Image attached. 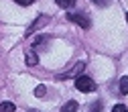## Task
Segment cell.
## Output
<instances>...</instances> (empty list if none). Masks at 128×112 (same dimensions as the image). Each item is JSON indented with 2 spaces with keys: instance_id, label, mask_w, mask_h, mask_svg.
I'll return each instance as SVG.
<instances>
[{
  "instance_id": "5",
  "label": "cell",
  "mask_w": 128,
  "mask_h": 112,
  "mask_svg": "<svg viewBox=\"0 0 128 112\" xmlns=\"http://www.w3.org/2000/svg\"><path fill=\"white\" fill-rule=\"evenodd\" d=\"M77 108H79V104L75 100H69V102H65V106L61 108V112H77Z\"/></svg>"
},
{
  "instance_id": "7",
  "label": "cell",
  "mask_w": 128,
  "mask_h": 112,
  "mask_svg": "<svg viewBox=\"0 0 128 112\" xmlns=\"http://www.w3.org/2000/svg\"><path fill=\"white\" fill-rule=\"evenodd\" d=\"M24 59H26V65H37V63H39V57H37L33 51H28Z\"/></svg>"
},
{
  "instance_id": "6",
  "label": "cell",
  "mask_w": 128,
  "mask_h": 112,
  "mask_svg": "<svg viewBox=\"0 0 128 112\" xmlns=\"http://www.w3.org/2000/svg\"><path fill=\"white\" fill-rule=\"evenodd\" d=\"M14 110H16V106L12 102H0V112H14Z\"/></svg>"
},
{
  "instance_id": "1",
  "label": "cell",
  "mask_w": 128,
  "mask_h": 112,
  "mask_svg": "<svg viewBox=\"0 0 128 112\" xmlns=\"http://www.w3.org/2000/svg\"><path fill=\"white\" fill-rule=\"evenodd\" d=\"M75 88L79 92H94L96 90V82L92 77H88V75H79V77H75Z\"/></svg>"
},
{
  "instance_id": "10",
  "label": "cell",
  "mask_w": 128,
  "mask_h": 112,
  "mask_svg": "<svg viewBox=\"0 0 128 112\" xmlns=\"http://www.w3.org/2000/svg\"><path fill=\"white\" fill-rule=\"evenodd\" d=\"M90 112H102V102H94L90 106Z\"/></svg>"
},
{
  "instance_id": "15",
  "label": "cell",
  "mask_w": 128,
  "mask_h": 112,
  "mask_svg": "<svg viewBox=\"0 0 128 112\" xmlns=\"http://www.w3.org/2000/svg\"><path fill=\"white\" fill-rule=\"evenodd\" d=\"M126 21H128V12H126Z\"/></svg>"
},
{
  "instance_id": "12",
  "label": "cell",
  "mask_w": 128,
  "mask_h": 112,
  "mask_svg": "<svg viewBox=\"0 0 128 112\" xmlns=\"http://www.w3.org/2000/svg\"><path fill=\"white\" fill-rule=\"evenodd\" d=\"M16 4H20V6H28V4H33L35 0H14Z\"/></svg>"
},
{
  "instance_id": "2",
  "label": "cell",
  "mask_w": 128,
  "mask_h": 112,
  "mask_svg": "<svg viewBox=\"0 0 128 112\" xmlns=\"http://www.w3.org/2000/svg\"><path fill=\"white\" fill-rule=\"evenodd\" d=\"M69 21L75 23V25H79V27H84V29H90V27H92V21L86 17V14H79V12L69 14Z\"/></svg>"
},
{
  "instance_id": "3",
  "label": "cell",
  "mask_w": 128,
  "mask_h": 112,
  "mask_svg": "<svg viewBox=\"0 0 128 112\" xmlns=\"http://www.w3.org/2000/svg\"><path fill=\"white\" fill-rule=\"evenodd\" d=\"M47 23H49V17H45V14H41V17H39V19H37V21H35L33 25L28 27V31H26V37H30V35H35L37 31H39L41 27H45Z\"/></svg>"
},
{
  "instance_id": "8",
  "label": "cell",
  "mask_w": 128,
  "mask_h": 112,
  "mask_svg": "<svg viewBox=\"0 0 128 112\" xmlns=\"http://www.w3.org/2000/svg\"><path fill=\"white\" fill-rule=\"evenodd\" d=\"M57 2V6H61V8H65V10H69L73 4H75V0H55Z\"/></svg>"
},
{
  "instance_id": "9",
  "label": "cell",
  "mask_w": 128,
  "mask_h": 112,
  "mask_svg": "<svg viewBox=\"0 0 128 112\" xmlns=\"http://www.w3.org/2000/svg\"><path fill=\"white\" fill-rule=\"evenodd\" d=\"M120 94H128V75L120 79Z\"/></svg>"
},
{
  "instance_id": "13",
  "label": "cell",
  "mask_w": 128,
  "mask_h": 112,
  "mask_svg": "<svg viewBox=\"0 0 128 112\" xmlns=\"http://www.w3.org/2000/svg\"><path fill=\"white\" fill-rule=\"evenodd\" d=\"M35 94L39 96V98H43V96H45V86H39V88L35 90Z\"/></svg>"
},
{
  "instance_id": "14",
  "label": "cell",
  "mask_w": 128,
  "mask_h": 112,
  "mask_svg": "<svg viewBox=\"0 0 128 112\" xmlns=\"http://www.w3.org/2000/svg\"><path fill=\"white\" fill-rule=\"evenodd\" d=\"M94 2H96V4H102V6L106 4V2H104V0H94Z\"/></svg>"
},
{
  "instance_id": "16",
  "label": "cell",
  "mask_w": 128,
  "mask_h": 112,
  "mask_svg": "<svg viewBox=\"0 0 128 112\" xmlns=\"http://www.w3.org/2000/svg\"><path fill=\"white\" fill-rule=\"evenodd\" d=\"M30 112H37V110H30Z\"/></svg>"
},
{
  "instance_id": "4",
  "label": "cell",
  "mask_w": 128,
  "mask_h": 112,
  "mask_svg": "<svg viewBox=\"0 0 128 112\" xmlns=\"http://www.w3.org/2000/svg\"><path fill=\"white\" fill-rule=\"evenodd\" d=\"M84 69H86V63L79 61V63H75V65H73V69H69V71H65V73H61L59 79H61V77H79V73H84Z\"/></svg>"
},
{
  "instance_id": "11",
  "label": "cell",
  "mask_w": 128,
  "mask_h": 112,
  "mask_svg": "<svg viewBox=\"0 0 128 112\" xmlns=\"http://www.w3.org/2000/svg\"><path fill=\"white\" fill-rule=\"evenodd\" d=\"M112 112H128V108H126L124 104H116L114 108H112Z\"/></svg>"
}]
</instances>
